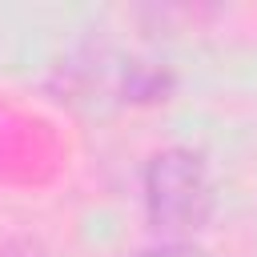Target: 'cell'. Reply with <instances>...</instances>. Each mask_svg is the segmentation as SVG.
Here are the masks:
<instances>
[{"instance_id":"obj_1","label":"cell","mask_w":257,"mask_h":257,"mask_svg":"<svg viewBox=\"0 0 257 257\" xmlns=\"http://www.w3.org/2000/svg\"><path fill=\"white\" fill-rule=\"evenodd\" d=\"M145 201L157 229H193L205 221L213 205V185L205 173V161L189 149H165L153 157L145 173Z\"/></svg>"},{"instance_id":"obj_2","label":"cell","mask_w":257,"mask_h":257,"mask_svg":"<svg viewBox=\"0 0 257 257\" xmlns=\"http://www.w3.org/2000/svg\"><path fill=\"white\" fill-rule=\"evenodd\" d=\"M137 257H205L193 245H157V249H141Z\"/></svg>"}]
</instances>
